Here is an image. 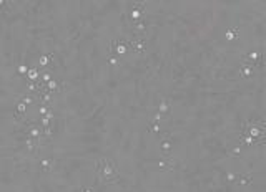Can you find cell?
Here are the masks:
<instances>
[{"label": "cell", "instance_id": "cell-14", "mask_svg": "<svg viewBox=\"0 0 266 192\" xmlns=\"http://www.w3.org/2000/svg\"><path fill=\"white\" fill-rule=\"evenodd\" d=\"M241 142H243V144H246V146H251V144H255V142H256V139H253L251 136H244L243 139H241Z\"/></svg>", "mask_w": 266, "mask_h": 192}, {"label": "cell", "instance_id": "cell-4", "mask_svg": "<svg viewBox=\"0 0 266 192\" xmlns=\"http://www.w3.org/2000/svg\"><path fill=\"white\" fill-rule=\"evenodd\" d=\"M27 78L30 80V81H38L40 78V73L37 68H28V71H27Z\"/></svg>", "mask_w": 266, "mask_h": 192}, {"label": "cell", "instance_id": "cell-27", "mask_svg": "<svg viewBox=\"0 0 266 192\" xmlns=\"http://www.w3.org/2000/svg\"><path fill=\"white\" fill-rule=\"evenodd\" d=\"M42 124H43V128H48V124H50V121H48L47 118H42Z\"/></svg>", "mask_w": 266, "mask_h": 192}, {"label": "cell", "instance_id": "cell-28", "mask_svg": "<svg viewBox=\"0 0 266 192\" xmlns=\"http://www.w3.org/2000/svg\"><path fill=\"white\" fill-rule=\"evenodd\" d=\"M161 119H163V114H161V113H158L157 116H155V122H158V121H161Z\"/></svg>", "mask_w": 266, "mask_h": 192}, {"label": "cell", "instance_id": "cell-7", "mask_svg": "<svg viewBox=\"0 0 266 192\" xmlns=\"http://www.w3.org/2000/svg\"><path fill=\"white\" fill-rule=\"evenodd\" d=\"M40 136H42V129L38 128H32L28 131V137H32V139H40Z\"/></svg>", "mask_w": 266, "mask_h": 192}, {"label": "cell", "instance_id": "cell-11", "mask_svg": "<svg viewBox=\"0 0 266 192\" xmlns=\"http://www.w3.org/2000/svg\"><path fill=\"white\" fill-rule=\"evenodd\" d=\"M53 58V55L50 53V55H43V56H40V65L42 66H47L48 63H50V60Z\"/></svg>", "mask_w": 266, "mask_h": 192}, {"label": "cell", "instance_id": "cell-30", "mask_svg": "<svg viewBox=\"0 0 266 192\" xmlns=\"http://www.w3.org/2000/svg\"><path fill=\"white\" fill-rule=\"evenodd\" d=\"M3 5H5V2H3V0H0V10H2V7Z\"/></svg>", "mask_w": 266, "mask_h": 192}, {"label": "cell", "instance_id": "cell-25", "mask_svg": "<svg viewBox=\"0 0 266 192\" xmlns=\"http://www.w3.org/2000/svg\"><path fill=\"white\" fill-rule=\"evenodd\" d=\"M42 80H43V85H47V83H48V81H50V80H52V76H50V75H48V73H43V76H42Z\"/></svg>", "mask_w": 266, "mask_h": 192}, {"label": "cell", "instance_id": "cell-6", "mask_svg": "<svg viewBox=\"0 0 266 192\" xmlns=\"http://www.w3.org/2000/svg\"><path fill=\"white\" fill-rule=\"evenodd\" d=\"M171 146H173V139H163V142H161V151H163V154H168L170 149H171Z\"/></svg>", "mask_w": 266, "mask_h": 192}, {"label": "cell", "instance_id": "cell-10", "mask_svg": "<svg viewBox=\"0 0 266 192\" xmlns=\"http://www.w3.org/2000/svg\"><path fill=\"white\" fill-rule=\"evenodd\" d=\"M236 35H238V28H235V30H228L226 32V40H228V42H233V40L236 38Z\"/></svg>", "mask_w": 266, "mask_h": 192}, {"label": "cell", "instance_id": "cell-18", "mask_svg": "<svg viewBox=\"0 0 266 192\" xmlns=\"http://www.w3.org/2000/svg\"><path fill=\"white\" fill-rule=\"evenodd\" d=\"M140 15H141V12H140V10H133V12H132V20H133V22H138Z\"/></svg>", "mask_w": 266, "mask_h": 192}, {"label": "cell", "instance_id": "cell-21", "mask_svg": "<svg viewBox=\"0 0 266 192\" xmlns=\"http://www.w3.org/2000/svg\"><path fill=\"white\" fill-rule=\"evenodd\" d=\"M108 63L112 65V66H117V65L120 63V61H118V58H117V56H110V58H108Z\"/></svg>", "mask_w": 266, "mask_h": 192}, {"label": "cell", "instance_id": "cell-29", "mask_svg": "<svg viewBox=\"0 0 266 192\" xmlns=\"http://www.w3.org/2000/svg\"><path fill=\"white\" fill-rule=\"evenodd\" d=\"M81 192H93V189H92V187H83Z\"/></svg>", "mask_w": 266, "mask_h": 192}, {"label": "cell", "instance_id": "cell-22", "mask_svg": "<svg viewBox=\"0 0 266 192\" xmlns=\"http://www.w3.org/2000/svg\"><path fill=\"white\" fill-rule=\"evenodd\" d=\"M248 58H249V60H253V61H256V58H258V60H260V58H261V56H260V53H256V51H253V53H249V55H248Z\"/></svg>", "mask_w": 266, "mask_h": 192}, {"label": "cell", "instance_id": "cell-12", "mask_svg": "<svg viewBox=\"0 0 266 192\" xmlns=\"http://www.w3.org/2000/svg\"><path fill=\"white\" fill-rule=\"evenodd\" d=\"M236 179H238V184H251V177L249 175H236Z\"/></svg>", "mask_w": 266, "mask_h": 192}, {"label": "cell", "instance_id": "cell-15", "mask_svg": "<svg viewBox=\"0 0 266 192\" xmlns=\"http://www.w3.org/2000/svg\"><path fill=\"white\" fill-rule=\"evenodd\" d=\"M27 71H28V68L25 66V65H20V66L17 68V73L20 76H27Z\"/></svg>", "mask_w": 266, "mask_h": 192}, {"label": "cell", "instance_id": "cell-3", "mask_svg": "<svg viewBox=\"0 0 266 192\" xmlns=\"http://www.w3.org/2000/svg\"><path fill=\"white\" fill-rule=\"evenodd\" d=\"M40 166H42L43 171L50 172V171H53V166H55V162H53L52 159H42V161H40Z\"/></svg>", "mask_w": 266, "mask_h": 192}, {"label": "cell", "instance_id": "cell-2", "mask_svg": "<svg viewBox=\"0 0 266 192\" xmlns=\"http://www.w3.org/2000/svg\"><path fill=\"white\" fill-rule=\"evenodd\" d=\"M126 47H132L133 48V50H137L138 53H145V50H146V43L145 42H143V40H141V42H132V43H128V45H126Z\"/></svg>", "mask_w": 266, "mask_h": 192}, {"label": "cell", "instance_id": "cell-8", "mask_svg": "<svg viewBox=\"0 0 266 192\" xmlns=\"http://www.w3.org/2000/svg\"><path fill=\"white\" fill-rule=\"evenodd\" d=\"M25 111H27V104H23L22 101L17 104V119H20V118L25 114Z\"/></svg>", "mask_w": 266, "mask_h": 192}, {"label": "cell", "instance_id": "cell-19", "mask_svg": "<svg viewBox=\"0 0 266 192\" xmlns=\"http://www.w3.org/2000/svg\"><path fill=\"white\" fill-rule=\"evenodd\" d=\"M42 133H43V134H45V136H47V137H50L52 134H53V129L50 128V126H48V128H43V129H42Z\"/></svg>", "mask_w": 266, "mask_h": 192}, {"label": "cell", "instance_id": "cell-13", "mask_svg": "<svg viewBox=\"0 0 266 192\" xmlns=\"http://www.w3.org/2000/svg\"><path fill=\"white\" fill-rule=\"evenodd\" d=\"M251 75H253V68L251 66H246V68L241 70V76H244V78H248V76H251Z\"/></svg>", "mask_w": 266, "mask_h": 192}, {"label": "cell", "instance_id": "cell-5", "mask_svg": "<svg viewBox=\"0 0 266 192\" xmlns=\"http://www.w3.org/2000/svg\"><path fill=\"white\" fill-rule=\"evenodd\" d=\"M170 106H171V103H170V100H168V98H163V100L160 101V113H161V114L168 113Z\"/></svg>", "mask_w": 266, "mask_h": 192}, {"label": "cell", "instance_id": "cell-16", "mask_svg": "<svg viewBox=\"0 0 266 192\" xmlns=\"http://www.w3.org/2000/svg\"><path fill=\"white\" fill-rule=\"evenodd\" d=\"M148 131L150 133H160V124H158V122H151V124H150V128H148Z\"/></svg>", "mask_w": 266, "mask_h": 192}, {"label": "cell", "instance_id": "cell-9", "mask_svg": "<svg viewBox=\"0 0 266 192\" xmlns=\"http://www.w3.org/2000/svg\"><path fill=\"white\" fill-rule=\"evenodd\" d=\"M126 50H128V47H126V43H118L117 47H115V51H117V55H125Z\"/></svg>", "mask_w": 266, "mask_h": 192}, {"label": "cell", "instance_id": "cell-20", "mask_svg": "<svg viewBox=\"0 0 266 192\" xmlns=\"http://www.w3.org/2000/svg\"><path fill=\"white\" fill-rule=\"evenodd\" d=\"M95 172H97V175L101 172V159H98V161L95 162Z\"/></svg>", "mask_w": 266, "mask_h": 192}, {"label": "cell", "instance_id": "cell-24", "mask_svg": "<svg viewBox=\"0 0 266 192\" xmlns=\"http://www.w3.org/2000/svg\"><path fill=\"white\" fill-rule=\"evenodd\" d=\"M38 111H40V116H45V114L48 113V108H47L45 104H42V106H40V109H38Z\"/></svg>", "mask_w": 266, "mask_h": 192}, {"label": "cell", "instance_id": "cell-1", "mask_svg": "<svg viewBox=\"0 0 266 192\" xmlns=\"http://www.w3.org/2000/svg\"><path fill=\"white\" fill-rule=\"evenodd\" d=\"M118 175H120V171H118L117 162L108 157H101V172L98 174V177L108 182H117Z\"/></svg>", "mask_w": 266, "mask_h": 192}, {"label": "cell", "instance_id": "cell-17", "mask_svg": "<svg viewBox=\"0 0 266 192\" xmlns=\"http://www.w3.org/2000/svg\"><path fill=\"white\" fill-rule=\"evenodd\" d=\"M20 101H22L23 104H32V103H34V98H32V96H22V98H20Z\"/></svg>", "mask_w": 266, "mask_h": 192}, {"label": "cell", "instance_id": "cell-23", "mask_svg": "<svg viewBox=\"0 0 266 192\" xmlns=\"http://www.w3.org/2000/svg\"><path fill=\"white\" fill-rule=\"evenodd\" d=\"M226 181H228V182H235V181H236V174L228 172V174H226Z\"/></svg>", "mask_w": 266, "mask_h": 192}, {"label": "cell", "instance_id": "cell-26", "mask_svg": "<svg viewBox=\"0 0 266 192\" xmlns=\"http://www.w3.org/2000/svg\"><path fill=\"white\" fill-rule=\"evenodd\" d=\"M43 118H47V119L48 121H53V119H55V114H53V111H48L47 114H45V116Z\"/></svg>", "mask_w": 266, "mask_h": 192}]
</instances>
